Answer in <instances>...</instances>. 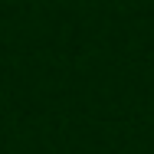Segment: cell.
Masks as SVG:
<instances>
[]
</instances>
